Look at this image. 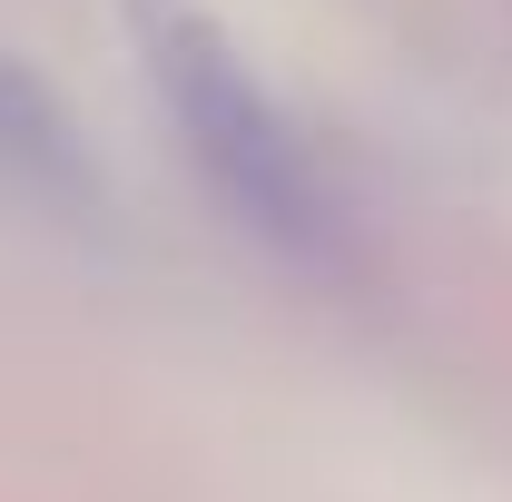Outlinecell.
<instances>
[{
  "mask_svg": "<svg viewBox=\"0 0 512 502\" xmlns=\"http://www.w3.org/2000/svg\"><path fill=\"white\" fill-rule=\"evenodd\" d=\"M148 69H158V99L188 138V158L207 168V188L237 207V227H256L286 256H335V197H325L306 138L237 69V50L188 10H158L148 20Z\"/></svg>",
  "mask_w": 512,
  "mask_h": 502,
  "instance_id": "obj_1",
  "label": "cell"
}]
</instances>
